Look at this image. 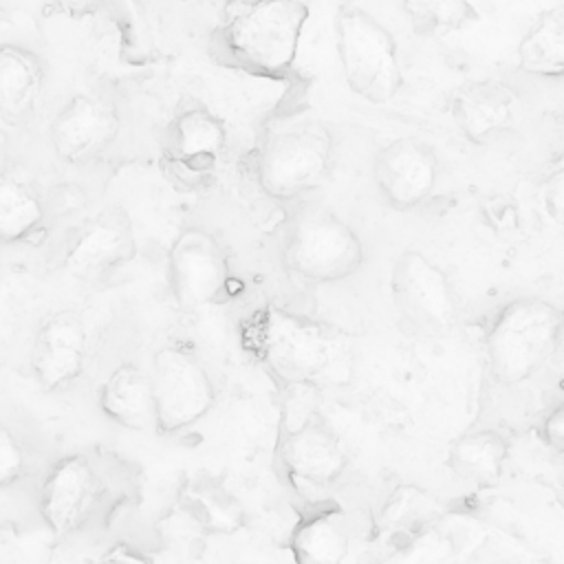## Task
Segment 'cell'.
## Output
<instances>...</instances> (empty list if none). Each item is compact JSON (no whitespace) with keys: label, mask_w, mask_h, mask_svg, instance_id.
Returning a JSON list of instances; mask_svg holds the SVG:
<instances>
[{"label":"cell","mask_w":564,"mask_h":564,"mask_svg":"<svg viewBox=\"0 0 564 564\" xmlns=\"http://www.w3.org/2000/svg\"><path fill=\"white\" fill-rule=\"evenodd\" d=\"M247 339L286 386L333 381L350 364V341L344 333L278 306H267L251 317Z\"/></svg>","instance_id":"cell-1"},{"label":"cell","mask_w":564,"mask_h":564,"mask_svg":"<svg viewBox=\"0 0 564 564\" xmlns=\"http://www.w3.org/2000/svg\"><path fill=\"white\" fill-rule=\"evenodd\" d=\"M564 311L542 297H518L500 308L487 333V359L496 381L522 383L555 352Z\"/></svg>","instance_id":"cell-2"},{"label":"cell","mask_w":564,"mask_h":564,"mask_svg":"<svg viewBox=\"0 0 564 564\" xmlns=\"http://www.w3.org/2000/svg\"><path fill=\"white\" fill-rule=\"evenodd\" d=\"M308 18L304 0H262L242 4L220 29V46L242 68L282 75L297 55Z\"/></svg>","instance_id":"cell-3"},{"label":"cell","mask_w":564,"mask_h":564,"mask_svg":"<svg viewBox=\"0 0 564 564\" xmlns=\"http://www.w3.org/2000/svg\"><path fill=\"white\" fill-rule=\"evenodd\" d=\"M282 260L286 269L304 282H341L359 271L364 242L335 212L304 207L286 227Z\"/></svg>","instance_id":"cell-4"},{"label":"cell","mask_w":564,"mask_h":564,"mask_svg":"<svg viewBox=\"0 0 564 564\" xmlns=\"http://www.w3.org/2000/svg\"><path fill=\"white\" fill-rule=\"evenodd\" d=\"M335 46L348 88L370 101L388 104L403 86L392 33L368 11L346 7L335 20Z\"/></svg>","instance_id":"cell-5"},{"label":"cell","mask_w":564,"mask_h":564,"mask_svg":"<svg viewBox=\"0 0 564 564\" xmlns=\"http://www.w3.org/2000/svg\"><path fill=\"white\" fill-rule=\"evenodd\" d=\"M330 159L333 139L319 123L278 132L258 152V185L275 200L300 198L322 183Z\"/></svg>","instance_id":"cell-6"},{"label":"cell","mask_w":564,"mask_h":564,"mask_svg":"<svg viewBox=\"0 0 564 564\" xmlns=\"http://www.w3.org/2000/svg\"><path fill=\"white\" fill-rule=\"evenodd\" d=\"M390 297L403 322L425 335L447 333L458 315L445 271L416 249L397 256L390 271Z\"/></svg>","instance_id":"cell-7"},{"label":"cell","mask_w":564,"mask_h":564,"mask_svg":"<svg viewBox=\"0 0 564 564\" xmlns=\"http://www.w3.org/2000/svg\"><path fill=\"white\" fill-rule=\"evenodd\" d=\"M156 399V430L178 432L203 419L214 403V381L194 350L170 344L154 352L150 368Z\"/></svg>","instance_id":"cell-8"},{"label":"cell","mask_w":564,"mask_h":564,"mask_svg":"<svg viewBox=\"0 0 564 564\" xmlns=\"http://www.w3.org/2000/svg\"><path fill=\"white\" fill-rule=\"evenodd\" d=\"M229 278L223 245L203 227L183 229L167 251V282L183 311H198L218 300Z\"/></svg>","instance_id":"cell-9"},{"label":"cell","mask_w":564,"mask_h":564,"mask_svg":"<svg viewBox=\"0 0 564 564\" xmlns=\"http://www.w3.org/2000/svg\"><path fill=\"white\" fill-rule=\"evenodd\" d=\"M137 251L130 214L119 205H110L79 229L64 256V271L77 280L97 282L132 262Z\"/></svg>","instance_id":"cell-10"},{"label":"cell","mask_w":564,"mask_h":564,"mask_svg":"<svg viewBox=\"0 0 564 564\" xmlns=\"http://www.w3.org/2000/svg\"><path fill=\"white\" fill-rule=\"evenodd\" d=\"M372 174L383 200L405 212L419 207L434 192L438 159L425 141L399 137L379 150Z\"/></svg>","instance_id":"cell-11"},{"label":"cell","mask_w":564,"mask_h":564,"mask_svg":"<svg viewBox=\"0 0 564 564\" xmlns=\"http://www.w3.org/2000/svg\"><path fill=\"white\" fill-rule=\"evenodd\" d=\"M117 110L95 95H75L51 123V145L66 163H82L106 150L119 134Z\"/></svg>","instance_id":"cell-12"},{"label":"cell","mask_w":564,"mask_h":564,"mask_svg":"<svg viewBox=\"0 0 564 564\" xmlns=\"http://www.w3.org/2000/svg\"><path fill=\"white\" fill-rule=\"evenodd\" d=\"M99 491L101 482L93 463L84 456H66L48 471L42 485V518L57 535L73 533L93 513Z\"/></svg>","instance_id":"cell-13"},{"label":"cell","mask_w":564,"mask_h":564,"mask_svg":"<svg viewBox=\"0 0 564 564\" xmlns=\"http://www.w3.org/2000/svg\"><path fill=\"white\" fill-rule=\"evenodd\" d=\"M86 326L70 311L51 313L37 328L31 348V370L42 390H59L75 381L84 368Z\"/></svg>","instance_id":"cell-14"},{"label":"cell","mask_w":564,"mask_h":564,"mask_svg":"<svg viewBox=\"0 0 564 564\" xmlns=\"http://www.w3.org/2000/svg\"><path fill=\"white\" fill-rule=\"evenodd\" d=\"M282 460L295 478L319 487L339 478L346 467L341 443L319 412L289 430L282 443Z\"/></svg>","instance_id":"cell-15"},{"label":"cell","mask_w":564,"mask_h":564,"mask_svg":"<svg viewBox=\"0 0 564 564\" xmlns=\"http://www.w3.org/2000/svg\"><path fill=\"white\" fill-rule=\"evenodd\" d=\"M449 112L471 143H485L489 137L511 126L516 93L494 79L465 82L452 93Z\"/></svg>","instance_id":"cell-16"},{"label":"cell","mask_w":564,"mask_h":564,"mask_svg":"<svg viewBox=\"0 0 564 564\" xmlns=\"http://www.w3.org/2000/svg\"><path fill=\"white\" fill-rule=\"evenodd\" d=\"M181 513L205 533L227 535L245 527L247 513L236 494L214 474L196 471L178 489Z\"/></svg>","instance_id":"cell-17"},{"label":"cell","mask_w":564,"mask_h":564,"mask_svg":"<svg viewBox=\"0 0 564 564\" xmlns=\"http://www.w3.org/2000/svg\"><path fill=\"white\" fill-rule=\"evenodd\" d=\"M225 145V123L203 106L181 110L167 128V150L172 159L192 172L212 170Z\"/></svg>","instance_id":"cell-18"},{"label":"cell","mask_w":564,"mask_h":564,"mask_svg":"<svg viewBox=\"0 0 564 564\" xmlns=\"http://www.w3.org/2000/svg\"><path fill=\"white\" fill-rule=\"evenodd\" d=\"M99 405L108 419L115 423L145 432L156 427V399L150 372L134 364H121L106 379Z\"/></svg>","instance_id":"cell-19"},{"label":"cell","mask_w":564,"mask_h":564,"mask_svg":"<svg viewBox=\"0 0 564 564\" xmlns=\"http://www.w3.org/2000/svg\"><path fill=\"white\" fill-rule=\"evenodd\" d=\"M42 64L37 55L22 46H2L0 51V112L18 123L37 104L42 90Z\"/></svg>","instance_id":"cell-20"},{"label":"cell","mask_w":564,"mask_h":564,"mask_svg":"<svg viewBox=\"0 0 564 564\" xmlns=\"http://www.w3.org/2000/svg\"><path fill=\"white\" fill-rule=\"evenodd\" d=\"M518 66L535 77H564V7L542 11L518 44Z\"/></svg>","instance_id":"cell-21"},{"label":"cell","mask_w":564,"mask_h":564,"mask_svg":"<svg viewBox=\"0 0 564 564\" xmlns=\"http://www.w3.org/2000/svg\"><path fill=\"white\" fill-rule=\"evenodd\" d=\"M507 458V441L494 430L469 432L456 438L449 447V467L463 480L487 487L502 476Z\"/></svg>","instance_id":"cell-22"},{"label":"cell","mask_w":564,"mask_h":564,"mask_svg":"<svg viewBox=\"0 0 564 564\" xmlns=\"http://www.w3.org/2000/svg\"><path fill=\"white\" fill-rule=\"evenodd\" d=\"M44 220V203L22 178L4 174L0 183V236L4 242L29 238Z\"/></svg>","instance_id":"cell-23"},{"label":"cell","mask_w":564,"mask_h":564,"mask_svg":"<svg viewBox=\"0 0 564 564\" xmlns=\"http://www.w3.org/2000/svg\"><path fill=\"white\" fill-rule=\"evenodd\" d=\"M297 564H341L348 553V533L330 516H315L302 522L293 535Z\"/></svg>","instance_id":"cell-24"},{"label":"cell","mask_w":564,"mask_h":564,"mask_svg":"<svg viewBox=\"0 0 564 564\" xmlns=\"http://www.w3.org/2000/svg\"><path fill=\"white\" fill-rule=\"evenodd\" d=\"M403 11L416 33H447L474 18L469 0H403Z\"/></svg>","instance_id":"cell-25"},{"label":"cell","mask_w":564,"mask_h":564,"mask_svg":"<svg viewBox=\"0 0 564 564\" xmlns=\"http://www.w3.org/2000/svg\"><path fill=\"white\" fill-rule=\"evenodd\" d=\"M22 467H24L22 447L11 436V432L7 427H2V432H0V485L7 487L9 482H13L22 474Z\"/></svg>","instance_id":"cell-26"},{"label":"cell","mask_w":564,"mask_h":564,"mask_svg":"<svg viewBox=\"0 0 564 564\" xmlns=\"http://www.w3.org/2000/svg\"><path fill=\"white\" fill-rule=\"evenodd\" d=\"M540 200L546 216L553 223L564 225V165L546 176L540 192Z\"/></svg>","instance_id":"cell-27"},{"label":"cell","mask_w":564,"mask_h":564,"mask_svg":"<svg viewBox=\"0 0 564 564\" xmlns=\"http://www.w3.org/2000/svg\"><path fill=\"white\" fill-rule=\"evenodd\" d=\"M542 436H544V441H546L551 447L564 452V401L557 403V405L546 414V419H544V423H542Z\"/></svg>","instance_id":"cell-28"},{"label":"cell","mask_w":564,"mask_h":564,"mask_svg":"<svg viewBox=\"0 0 564 564\" xmlns=\"http://www.w3.org/2000/svg\"><path fill=\"white\" fill-rule=\"evenodd\" d=\"M99 564H152V562L128 544H115L110 551L104 553Z\"/></svg>","instance_id":"cell-29"},{"label":"cell","mask_w":564,"mask_h":564,"mask_svg":"<svg viewBox=\"0 0 564 564\" xmlns=\"http://www.w3.org/2000/svg\"><path fill=\"white\" fill-rule=\"evenodd\" d=\"M101 7V0H53V9L68 18H84L95 13Z\"/></svg>","instance_id":"cell-30"},{"label":"cell","mask_w":564,"mask_h":564,"mask_svg":"<svg viewBox=\"0 0 564 564\" xmlns=\"http://www.w3.org/2000/svg\"><path fill=\"white\" fill-rule=\"evenodd\" d=\"M238 7H242V4H253V2H262V0H234Z\"/></svg>","instance_id":"cell-31"}]
</instances>
